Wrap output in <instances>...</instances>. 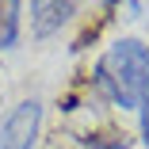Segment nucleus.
I'll return each instance as SVG.
<instances>
[{
	"mask_svg": "<svg viewBox=\"0 0 149 149\" xmlns=\"http://www.w3.org/2000/svg\"><path fill=\"white\" fill-rule=\"evenodd\" d=\"M100 88L118 107H145L149 103V46L138 38L115 42L100 57Z\"/></svg>",
	"mask_w": 149,
	"mask_h": 149,
	"instance_id": "obj_1",
	"label": "nucleus"
},
{
	"mask_svg": "<svg viewBox=\"0 0 149 149\" xmlns=\"http://www.w3.org/2000/svg\"><path fill=\"white\" fill-rule=\"evenodd\" d=\"M38 126H42V103L19 100L0 123V149H35Z\"/></svg>",
	"mask_w": 149,
	"mask_h": 149,
	"instance_id": "obj_2",
	"label": "nucleus"
},
{
	"mask_svg": "<svg viewBox=\"0 0 149 149\" xmlns=\"http://www.w3.org/2000/svg\"><path fill=\"white\" fill-rule=\"evenodd\" d=\"M69 15H73V0H31V35L50 38L69 23Z\"/></svg>",
	"mask_w": 149,
	"mask_h": 149,
	"instance_id": "obj_3",
	"label": "nucleus"
},
{
	"mask_svg": "<svg viewBox=\"0 0 149 149\" xmlns=\"http://www.w3.org/2000/svg\"><path fill=\"white\" fill-rule=\"evenodd\" d=\"M88 149H126V138L103 134V138H92V141H88Z\"/></svg>",
	"mask_w": 149,
	"mask_h": 149,
	"instance_id": "obj_4",
	"label": "nucleus"
},
{
	"mask_svg": "<svg viewBox=\"0 0 149 149\" xmlns=\"http://www.w3.org/2000/svg\"><path fill=\"white\" fill-rule=\"evenodd\" d=\"M141 134H145V145H149V103L141 107Z\"/></svg>",
	"mask_w": 149,
	"mask_h": 149,
	"instance_id": "obj_5",
	"label": "nucleus"
},
{
	"mask_svg": "<svg viewBox=\"0 0 149 149\" xmlns=\"http://www.w3.org/2000/svg\"><path fill=\"white\" fill-rule=\"evenodd\" d=\"M103 4H115V0H103Z\"/></svg>",
	"mask_w": 149,
	"mask_h": 149,
	"instance_id": "obj_6",
	"label": "nucleus"
}]
</instances>
